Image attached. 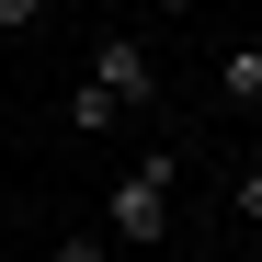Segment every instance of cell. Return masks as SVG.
Instances as JSON below:
<instances>
[{
  "label": "cell",
  "mask_w": 262,
  "mask_h": 262,
  "mask_svg": "<svg viewBox=\"0 0 262 262\" xmlns=\"http://www.w3.org/2000/svg\"><path fill=\"white\" fill-rule=\"evenodd\" d=\"M171 183H183V148H137V160L114 171L103 228H114V239H171Z\"/></svg>",
  "instance_id": "obj_1"
},
{
  "label": "cell",
  "mask_w": 262,
  "mask_h": 262,
  "mask_svg": "<svg viewBox=\"0 0 262 262\" xmlns=\"http://www.w3.org/2000/svg\"><path fill=\"white\" fill-rule=\"evenodd\" d=\"M92 92H103L114 114H148V103H160V57L137 46V34H103V46H92Z\"/></svg>",
  "instance_id": "obj_2"
},
{
  "label": "cell",
  "mask_w": 262,
  "mask_h": 262,
  "mask_svg": "<svg viewBox=\"0 0 262 262\" xmlns=\"http://www.w3.org/2000/svg\"><path fill=\"white\" fill-rule=\"evenodd\" d=\"M205 92L228 103V114H262V46H228V57H216V80H205Z\"/></svg>",
  "instance_id": "obj_3"
},
{
  "label": "cell",
  "mask_w": 262,
  "mask_h": 262,
  "mask_svg": "<svg viewBox=\"0 0 262 262\" xmlns=\"http://www.w3.org/2000/svg\"><path fill=\"white\" fill-rule=\"evenodd\" d=\"M69 125H80V137H114V103L92 92V80H80V92H69Z\"/></svg>",
  "instance_id": "obj_4"
},
{
  "label": "cell",
  "mask_w": 262,
  "mask_h": 262,
  "mask_svg": "<svg viewBox=\"0 0 262 262\" xmlns=\"http://www.w3.org/2000/svg\"><path fill=\"white\" fill-rule=\"evenodd\" d=\"M228 216H239V228H262V160H239V183H228Z\"/></svg>",
  "instance_id": "obj_5"
},
{
  "label": "cell",
  "mask_w": 262,
  "mask_h": 262,
  "mask_svg": "<svg viewBox=\"0 0 262 262\" xmlns=\"http://www.w3.org/2000/svg\"><path fill=\"white\" fill-rule=\"evenodd\" d=\"M46 23V0H0V34H34Z\"/></svg>",
  "instance_id": "obj_6"
},
{
  "label": "cell",
  "mask_w": 262,
  "mask_h": 262,
  "mask_svg": "<svg viewBox=\"0 0 262 262\" xmlns=\"http://www.w3.org/2000/svg\"><path fill=\"white\" fill-rule=\"evenodd\" d=\"M46 262H103V239H57V251H46Z\"/></svg>",
  "instance_id": "obj_7"
},
{
  "label": "cell",
  "mask_w": 262,
  "mask_h": 262,
  "mask_svg": "<svg viewBox=\"0 0 262 262\" xmlns=\"http://www.w3.org/2000/svg\"><path fill=\"white\" fill-rule=\"evenodd\" d=\"M148 12H160V23H183V12H205V0H148Z\"/></svg>",
  "instance_id": "obj_8"
},
{
  "label": "cell",
  "mask_w": 262,
  "mask_h": 262,
  "mask_svg": "<svg viewBox=\"0 0 262 262\" xmlns=\"http://www.w3.org/2000/svg\"><path fill=\"white\" fill-rule=\"evenodd\" d=\"M239 262H262V251H239Z\"/></svg>",
  "instance_id": "obj_9"
}]
</instances>
